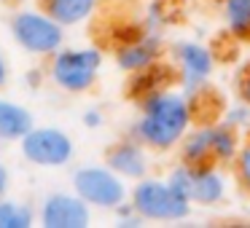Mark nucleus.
I'll return each instance as SVG.
<instances>
[{
  "label": "nucleus",
  "mask_w": 250,
  "mask_h": 228,
  "mask_svg": "<svg viewBox=\"0 0 250 228\" xmlns=\"http://www.w3.org/2000/svg\"><path fill=\"white\" fill-rule=\"evenodd\" d=\"M194 115V99L183 89H156L137 99V118L129 126V137L140 140L151 153H169L188 134Z\"/></svg>",
  "instance_id": "1"
},
{
  "label": "nucleus",
  "mask_w": 250,
  "mask_h": 228,
  "mask_svg": "<svg viewBox=\"0 0 250 228\" xmlns=\"http://www.w3.org/2000/svg\"><path fill=\"white\" fill-rule=\"evenodd\" d=\"M129 204L146 223H183L194 209V204L180 196L167 177H151V174L129 188Z\"/></svg>",
  "instance_id": "2"
},
{
  "label": "nucleus",
  "mask_w": 250,
  "mask_h": 228,
  "mask_svg": "<svg viewBox=\"0 0 250 228\" xmlns=\"http://www.w3.org/2000/svg\"><path fill=\"white\" fill-rule=\"evenodd\" d=\"M103 70V51L94 46L65 49L49 57V78L65 94H86L97 83Z\"/></svg>",
  "instance_id": "3"
},
{
  "label": "nucleus",
  "mask_w": 250,
  "mask_h": 228,
  "mask_svg": "<svg viewBox=\"0 0 250 228\" xmlns=\"http://www.w3.org/2000/svg\"><path fill=\"white\" fill-rule=\"evenodd\" d=\"M8 30L17 46L30 57H54L65 46V27L43 8H22L8 19Z\"/></svg>",
  "instance_id": "4"
},
{
  "label": "nucleus",
  "mask_w": 250,
  "mask_h": 228,
  "mask_svg": "<svg viewBox=\"0 0 250 228\" xmlns=\"http://www.w3.org/2000/svg\"><path fill=\"white\" fill-rule=\"evenodd\" d=\"M221 169L223 167H218V164H196L194 167V164L178 161L167 172V180L194 207H215L229 193V180Z\"/></svg>",
  "instance_id": "5"
},
{
  "label": "nucleus",
  "mask_w": 250,
  "mask_h": 228,
  "mask_svg": "<svg viewBox=\"0 0 250 228\" xmlns=\"http://www.w3.org/2000/svg\"><path fill=\"white\" fill-rule=\"evenodd\" d=\"M73 190L86 201L92 209L116 212L124 201H129L126 180L108 164H86L73 172Z\"/></svg>",
  "instance_id": "6"
},
{
  "label": "nucleus",
  "mask_w": 250,
  "mask_h": 228,
  "mask_svg": "<svg viewBox=\"0 0 250 228\" xmlns=\"http://www.w3.org/2000/svg\"><path fill=\"white\" fill-rule=\"evenodd\" d=\"M22 158L33 167L43 169H62L76 156V142L60 126H33L19 140Z\"/></svg>",
  "instance_id": "7"
},
{
  "label": "nucleus",
  "mask_w": 250,
  "mask_h": 228,
  "mask_svg": "<svg viewBox=\"0 0 250 228\" xmlns=\"http://www.w3.org/2000/svg\"><path fill=\"white\" fill-rule=\"evenodd\" d=\"M169 62L178 73V86L188 97H199L215 73V57L205 43L196 40H178L169 46Z\"/></svg>",
  "instance_id": "8"
},
{
  "label": "nucleus",
  "mask_w": 250,
  "mask_h": 228,
  "mask_svg": "<svg viewBox=\"0 0 250 228\" xmlns=\"http://www.w3.org/2000/svg\"><path fill=\"white\" fill-rule=\"evenodd\" d=\"M38 223L43 228H86L92 223V207L76 190H54L41 201Z\"/></svg>",
  "instance_id": "9"
},
{
  "label": "nucleus",
  "mask_w": 250,
  "mask_h": 228,
  "mask_svg": "<svg viewBox=\"0 0 250 228\" xmlns=\"http://www.w3.org/2000/svg\"><path fill=\"white\" fill-rule=\"evenodd\" d=\"M164 51H167V46H164L162 33L143 30L135 38L124 40V43H116L113 59L119 65V70L132 76V73H140V70H148V67L159 65L164 59Z\"/></svg>",
  "instance_id": "10"
},
{
  "label": "nucleus",
  "mask_w": 250,
  "mask_h": 228,
  "mask_svg": "<svg viewBox=\"0 0 250 228\" xmlns=\"http://www.w3.org/2000/svg\"><path fill=\"white\" fill-rule=\"evenodd\" d=\"M105 164L119 172L126 183H137L151 172V151L135 137H124L105 151Z\"/></svg>",
  "instance_id": "11"
},
{
  "label": "nucleus",
  "mask_w": 250,
  "mask_h": 228,
  "mask_svg": "<svg viewBox=\"0 0 250 228\" xmlns=\"http://www.w3.org/2000/svg\"><path fill=\"white\" fill-rule=\"evenodd\" d=\"M164 86H178V73H175L172 62H159V65L148 67V70L132 73L129 76V86H126V94L132 99H143L146 94L156 92V89Z\"/></svg>",
  "instance_id": "12"
},
{
  "label": "nucleus",
  "mask_w": 250,
  "mask_h": 228,
  "mask_svg": "<svg viewBox=\"0 0 250 228\" xmlns=\"http://www.w3.org/2000/svg\"><path fill=\"white\" fill-rule=\"evenodd\" d=\"M41 8L62 27H78L97 11V0H41Z\"/></svg>",
  "instance_id": "13"
},
{
  "label": "nucleus",
  "mask_w": 250,
  "mask_h": 228,
  "mask_svg": "<svg viewBox=\"0 0 250 228\" xmlns=\"http://www.w3.org/2000/svg\"><path fill=\"white\" fill-rule=\"evenodd\" d=\"M33 126V113L24 105L0 97V142H19Z\"/></svg>",
  "instance_id": "14"
},
{
  "label": "nucleus",
  "mask_w": 250,
  "mask_h": 228,
  "mask_svg": "<svg viewBox=\"0 0 250 228\" xmlns=\"http://www.w3.org/2000/svg\"><path fill=\"white\" fill-rule=\"evenodd\" d=\"M178 156L186 164H212V124L191 126L188 134L180 140Z\"/></svg>",
  "instance_id": "15"
},
{
  "label": "nucleus",
  "mask_w": 250,
  "mask_h": 228,
  "mask_svg": "<svg viewBox=\"0 0 250 228\" xmlns=\"http://www.w3.org/2000/svg\"><path fill=\"white\" fill-rule=\"evenodd\" d=\"M242 132L234 129L226 121L212 124V164L218 167H231L237 158L239 148H242Z\"/></svg>",
  "instance_id": "16"
},
{
  "label": "nucleus",
  "mask_w": 250,
  "mask_h": 228,
  "mask_svg": "<svg viewBox=\"0 0 250 228\" xmlns=\"http://www.w3.org/2000/svg\"><path fill=\"white\" fill-rule=\"evenodd\" d=\"M229 35L237 40H250V0H218Z\"/></svg>",
  "instance_id": "17"
},
{
  "label": "nucleus",
  "mask_w": 250,
  "mask_h": 228,
  "mask_svg": "<svg viewBox=\"0 0 250 228\" xmlns=\"http://www.w3.org/2000/svg\"><path fill=\"white\" fill-rule=\"evenodd\" d=\"M38 212L24 201L0 199V228H33Z\"/></svg>",
  "instance_id": "18"
},
{
  "label": "nucleus",
  "mask_w": 250,
  "mask_h": 228,
  "mask_svg": "<svg viewBox=\"0 0 250 228\" xmlns=\"http://www.w3.org/2000/svg\"><path fill=\"white\" fill-rule=\"evenodd\" d=\"M231 174H234L237 188L245 196H250V132H245V137H242V148H239L237 158L231 164Z\"/></svg>",
  "instance_id": "19"
},
{
  "label": "nucleus",
  "mask_w": 250,
  "mask_h": 228,
  "mask_svg": "<svg viewBox=\"0 0 250 228\" xmlns=\"http://www.w3.org/2000/svg\"><path fill=\"white\" fill-rule=\"evenodd\" d=\"M169 24V6L167 0H151L146 6V14H143V27L151 30V33H162Z\"/></svg>",
  "instance_id": "20"
},
{
  "label": "nucleus",
  "mask_w": 250,
  "mask_h": 228,
  "mask_svg": "<svg viewBox=\"0 0 250 228\" xmlns=\"http://www.w3.org/2000/svg\"><path fill=\"white\" fill-rule=\"evenodd\" d=\"M223 121L226 124H231L234 129H239L245 134V132H250V102H237V105H229L226 113H223Z\"/></svg>",
  "instance_id": "21"
},
{
  "label": "nucleus",
  "mask_w": 250,
  "mask_h": 228,
  "mask_svg": "<svg viewBox=\"0 0 250 228\" xmlns=\"http://www.w3.org/2000/svg\"><path fill=\"white\" fill-rule=\"evenodd\" d=\"M83 126H86V129H100V126H103V121H105V115L100 113L97 108H89L86 113H83Z\"/></svg>",
  "instance_id": "22"
},
{
  "label": "nucleus",
  "mask_w": 250,
  "mask_h": 228,
  "mask_svg": "<svg viewBox=\"0 0 250 228\" xmlns=\"http://www.w3.org/2000/svg\"><path fill=\"white\" fill-rule=\"evenodd\" d=\"M239 99L250 102V65H245V70L239 73Z\"/></svg>",
  "instance_id": "23"
},
{
  "label": "nucleus",
  "mask_w": 250,
  "mask_h": 228,
  "mask_svg": "<svg viewBox=\"0 0 250 228\" xmlns=\"http://www.w3.org/2000/svg\"><path fill=\"white\" fill-rule=\"evenodd\" d=\"M8 185H11V174H8V167L3 161H0V196L8 190Z\"/></svg>",
  "instance_id": "24"
},
{
  "label": "nucleus",
  "mask_w": 250,
  "mask_h": 228,
  "mask_svg": "<svg viewBox=\"0 0 250 228\" xmlns=\"http://www.w3.org/2000/svg\"><path fill=\"white\" fill-rule=\"evenodd\" d=\"M6 83H8V65L3 59V54H0V86H6Z\"/></svg>",
  "instance_id": "25"
}]
</instances>
